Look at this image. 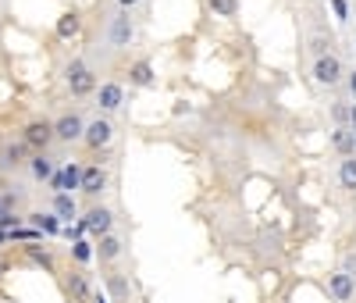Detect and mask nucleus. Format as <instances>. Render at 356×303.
I'll use <instances>...</instances> for the list:
<instances>
[{
	"mask_svg": "<svg viewBox=\"0 0 356 303\" xmlns=\"http://www.w3.org/2000/svg\"><path fill=\"white\" fill-rule=\"evenodd\" d=\"M65 79H68L72 97H89V93H97V75H93V68H89L82 57H75L72 65L65 68Z\"/></svg>",
	"mask_w": 356,
	"mask_h": 303,
	"instance_id": "f257e3e1",
	"label": "nucleus"
},
{
	"mask_svg": "<svg viewBox=\"0 0 356 303\" xmlns=\"http://www.w3.org/2000/svg\"><path fill=\"white\" fill-rule=\"evenodd\" d=\"M22 143H25L29 150H36V154H47V146L54 143V121L33 118V121L22 129Z\"/></svg>",
	"mask_w": 356,
	"mask_h": 303,
	"instance_id": "f03ea898",
	"label": "nucleus"
},
{
	"mask_svg": "<svg viewBox=\"0 0 356 303\" xmlns=\"http://www.w3.org/2000/svg\"><path fill=\"white\" fill-rule=\"evenodd\" d=\"M114 139V125L107 118H93V121H86V132H82V143L89 150H107Z\"/></svg>",
	"mask_w": 356,
	"mask_h": 303,
	"instance_id": "7ed1b4c3",
	"label": "nucleus"
},
{
	"mask_svg": "<svg viewBox=\"0 0 356 303\" xmlns=\"http://www.w3.org/2000/svg\"><path fill=\"white\" fill-rule=\"evenodd\" d=\"M342 61L335 57V54H321L317 61H314V79L321 82V86H335V82H342Z\"/></svg>",
	"mask_w": 356,
	"mask_h": 303,
	"instance_id": "20e7f679",
	"label": "nucleus"
},
{
	"mask_svg": "<svg viewBox=\"0 0 356 303\" xmlns=\"http://www.w3.org/2000/svg\"><path fill=\"white\" fill-rule=\"evenodd\" d=\"M86 132V121L72 111V114H61L54 121V139H61V143H79Z\"/></svg>",
	"mask_w": 356,
	"mask_h": 303,
	"instance_id": "39448f33",
	"label": "nucleus"
},
{
	"mask_svg": "<svg viewBox=\"0 0 356 303\" xmlns=\"http://www.w3.org/2000/svg\"><path fill=\"white\" fill-rule=\"evenodd\" d=\"M79 182H82V164L68 161L61 171L50 175V189L54 193H72V189H79Z\"/></svg>",
	"mask_w": 356,
	"mask_h": 303,
	"instance_id": "423d86ee",
	"label": "nucleus"
},
{
	"mask_svg": "<svg viewBox=\"0 0 356 303\" xmlns=\"http://www.w3.org/2000/svg\"><path fill=\"white\" fill-rule=\"evenodd\" d=\"M79 222L86 225V232H93V235H107L114 228V215H111L107 207H89Z\"/></svg>",
	"mask_w": 356,
	"mask_h": 303,
	"instance_id": "0eeeda50",
	"label": "nucleus"
},
{
	"mask_svg": "<svg viewBox=\"0 0 356 303\" xmlns=\"http://www.w3.org/2000/svg\"><path fill=\"white\" fill-rule=\"evenodd\" d=\"M328 293H332L335 303H353V296H356V279L346 275V271H332V275H328Z\"/></svg>",
	"mask_w": 356,
	"mask_h": 303,
	"instance_id": "6e6552de",
	"label": "nucleus"
},
{
	"mask_svg": "<svg viewBox=\"0 0 356 303\" xmlns=\"http://www.w3.org/2000/svg\"><path fill=\"white\" fill-rule=\"evenodd\" d=\"M79 189H82L86 196H100V193L107 189V171H104L100 164L82 168V182H79Z\"/></svg>",
	"mask_w": 356,
	"mask_h": 303,
	"instance_id": "1a4fd4ad",
	"label": "nucleus"
},
{
	"mask_svg": "<svg viewBox=\"0 0 356 303\" xmlns=\"http://www.w3.org/2000/svg\"><path fill=\"white\" fill-rule=\"evenodd\" d=\"M132 36H136V29H132L129 11L114 15V18H111V47H129V43H132Z\"/></svg>",
	"mask_w": 356,
	"mask_h": 303,
	"instance_id": "9d476101",
	"label": "nucleus"
},
{
	"mask_svg": "<svg viewBox=\"0 0 356 303\" xmlns=\"http://www.w3.org/2000/svg\"><path fill=\"white\" fill-rule=\"evenodd\" d=\"M97 100H100V111H118V107H122L125 104V89L122 86H118V82H104L100 89H97Z\"/></svg>",
	"mask_w": 356,
	"mask_h": 303,
	"instance_id": "9b49d317",
	"label": "nucleus"
},
{
	"mask_svg": "<svg viewBox=\"0 0 356 303\" xmlns=\"http://www.w3.org/2000/svg\"><path fill=\"white\" fill-rule=\"evenodd\" d=\"M122 250H125L122 235L107 232V235H100V247H93V257H100L104 264H111V261H118V257H122Z\"/></svg>",
	"mask_w": 356,
	"mask_h": 303,
	"instance_id": "f8f14e48",
	"label": "nucleus"
},
{
	"mask_svg": "<svg viewBox=\"0 0 356 303\" xmlns=\"http://www.w3.org/2000/svg\"><path fill=\"white\" fill-rule=\"evenodd\" d=\"M25 222H29V228H36V232H43V235H57V232H61V222H57L54 210H50V215H43V210H33V215H25Z\"/></svg>",
	"mask_w": 356,
	"mask_h": 303,
	"instance_id": "ddd939ff",
	"label": "nucleus"
},
{
	"mask_svg": "<svg viewBox=\"0 0 356 303\" xmlns=\"http://www.w3.org/2000/svg\"><path fill=\"white\" fill-rule=\"evenodd\" d=\"M332 146H335V154L353 157V154H356V132L346 129V125H335V129H332Z\"/></svg>",
	"mask_w": 356,
	"mask_h": 303,
	"instance_id": "4468645a",
	"label": "nucleus"
},
{
	"mask_svg": "<svg viewBox=\"0 0 356 303\" xmlns=\"http://www.w3.org/2000/svg\"><path fill=\"white\" fill-rule=\"evenodd\" d=\"M54 215H57V222H75L79 218V203H75V196L72 193H54Z\"/></svg>",
	"mask_w": 356,
	"mask_h": 303,
	"instance_id": "2eb2a0df",
	"label": "nucleus"
},
{
	"mask_svg": "<svg viewBox=\"0 0 356 303\" xmlns=\"http://www.w3.org/2000/svg\"><path fill=\"white\" fill-rule=\"evenodd\" d=\"M129 82L132 86H139V89H146V86H154L157 82V72H154V65H150V61H136V65L129 68Z\"/></svg>",
	"mask_w": 356,
	"mask_h": 303,
	"instance_id": "dca6fc26",
	"label": "nucleus"
},
{
	"mask_svg": "<svg viewBox=\"0 0 356 303\" xmlns=\"http://www.w3.org/2000/svg\"><path fill=\"white\" fill-rule=\"evenodd\" d=\"M104 282H107V293H111V300H114V303H125V300L132 296V286H129V279L122 275V271H111V275H107Z\"/></svg>",
	"mask_w": 356,
	"mask_h": 303,
	"instance_id": "f3484780",
	"label": "nucleus"
},
{
	"mask_svg": "<svg viewBox=\"0 0 356 303\" xmlns=\"http://www.w3.org/2000/svg\"><path fill=\"white\" fill-rule=\"evenodd\" d=\"M65 286H68V296L75 303H89V296H93V293H89V282H86V271H72Z\"/></svg>",
	"mask_w": 356,
	"mask_h": 303,
	"instance_id": "a211bd4d",
	"label": "nucleus"
},
{
	"mask_svg": "<svg viewBox=\"0 0 356 303\" xmlns=\"http://www.w3.org/2000/svg\"><path fill=\"white\" fill-rule=\"evenodd\" d=\"M25 164H29V171H33L36 182H50V175H54V157H47V154H33Z\"/></svg>",
	"mask_w": 356,
	"mask_h": 303,
	"instance_id": "6ab92c4d",
	"label": "nucleus"
},
{
	"mask_svg": "<svg viewBox=\"0 0 356 303\" xmlns=\"http://www.w3.org/2000/svg\"><path fill=\"white\" fill-rule=\"evenodd\" d=\"M79 33H82V18L75 11H65L61 18H57V36L61 40H75Z\"/></svg>",
	"mask_w": 356,
	"mask_h": 303,
	"instance_id": "aec40b11",
	"label": "nucleus"
},
{
	"mask_svg": "<svg viewBox=\"0 0 356 303\" xmlns=\"http://www.w3.org/2000/svg\"><path fill=\"white\" fill-rule=\"evenodd\" d=\"M25 143H8L4 150H0V168H18V164H25Z\"/></svg>",
	"mask_w": 356,
	"mask_h": 303,
	"instance_id": "412c9836",
	"label": "nucleus"
},
{
	"mask_svg": "<svg viewBox=\"0 0 356 303\" xmlns=\"http://www.w3.org/2000/svg\"><path fill=\"white\" fill-rule=\"evenodd\" d=\"M339 182H342V189L356 193V154H353V157H346V161L339 164Z\"/></svg>",
	"mask_w": 356,
	"mask_h": 303,
	"instance_id": "4be33fe9",
	"label": "nucleus"
},
{
	"mask_svg": "<svg viewBox=\"0 0 356 303\" xmlns=\"http://www.w3.org/2000/svg\"><path fill=\"white\" fill-rule=\"evenodd\" d=\"M207 4H211V11L218 18H235L239 15V0H207Z\"/></svg>",
	"mask_w": 356,
	"mask_h": 303,
	"instance_id": "5701e85b",
	"label": "nucleus"
},
{
	"mask_svg": "<svg viewBox=\"0 0 356 303\" xmlns=\"http://www.w3.org/2000/svg\"><path fill=\"white\" fill-rule=\"evenodd\" d=\"M25 254H29V261H33V264H43L47 271H54V254L47 247H25Z\"/></svg>",
	"mask_w": 356,
	"mask_h": 303,
	"instance_id": "b1692460",
	"label": "nucleus"
},
{
	"mask_svg": "<svg viewBox=\"0 0 356 303\" xmlns=\"http://www.w3.org/2000/svg\"><path fill=\"white\" fill-rule=\"evenodd\" d=\"M72 257H75L79 264H89V261H93V242L75 239V242H72Z\"/></svg>",
	"mask_w": 356,
	"mask_h": 303,
	"instance_id": "393cba45",
	"label": "nucleus"
},
{
	"mask_svg": "<svg viewBox=\"0 0 356 303\" xmlns=\"http://www.w3.org/2000/svg\"><path fill=\"white\" fill-rule=\"evenodd\" d=\"M332 118H335V125H346V121H349V100L332 104Z\"/></svg>",
	"mask_w": 356,
	"mask_h": 303,
	"instance_id": "a878e982",
	"label": "nucleus"
},
{
	"mask_svg": "<svg viewBox=\"0 0 356 303\" xmlns=\"http://www.w3.org/2000/svg\"><path fill=\"white\" fill-rule=\"evenodd\" d=\"M82 232H86V225H82V222H75V225H61V235H65V239H72V242H75V239H82Z\"/></svg>",
	"mask_w": 356,
	"mask_h": 303,
	"instance_id": "bb28decb",
	"label": "nucleus"
},
{
	"mask_svg": "<svg viewBox=\"0 0 356 303\" xmlns=\"http://www.w3.org/2000/svg\"><path fill=\"white\" fill-rule=\"evenodd\" d=\"M332 8H335V15H339L342 22L349 18V11H346V0H332Z\"/></svg>",
	"mask_w": 356,
	"mask_h": 303,
	"instance_id": "cd10ccee",
	"label": "nucleus"
},
{
	"mask_svg": "<svg viewBox=\"0 0 356 303\" xmlns=\"http://www.w3.org/2000/svg\"><path fill=\"white\" fill-rule=\"evenodd\" d=\"M89 303H111V296L107 293H93V296H89Z\"/></svg>",
	"mask_w": 356,
	"mask_h": 303,
	"instance_id": "c85d7f7f",
	"label": "nucleus"
},
{
	"mask_svg": "<svg viewBox=\"0 0 356 303\" xmlns=\"http://www.w3.org/2000/svg\"><path fill=\"white\" fill-rule=\"evenodd\" d=\"M346 86H349V93L356 97V72H349V79H346Z\"/></svg>",
	"mask_w": 356,
	"mask_h": 303,
	"instance_id": "c756f323",
	"label": "nucleus"
},
{
	"mask_svg": "<svg viewBox=\"0 0 356 303\" xmlns=\"http://www.w3.org/2000/svg\"><path fill=\"white\" fill-rule=\"evenodd\" d=\"M118 4H122V11H132V8L139 4V0H118Z\"/></svg>",
	"mask_w": 356,
	"mask_h": 303,
	"instance_id": "7c9ffc66",
	"label": "nucleus"
},
{
	"mask_svg": "<svg viewBox=\"0 0 356 303\" xmlns=\"http://www.w3.org/2000/svg\"><path fill=\"white\" fill-rule=\"evenodd\" d=\"M4 242H11V239H8V228H0V247H4Z\"/></svg>",
	"mask_w": 356,
	"mask_h": 303,
	"instance_id": "2f4dec72",
	"label": "nucleus"
}]
</instances>
